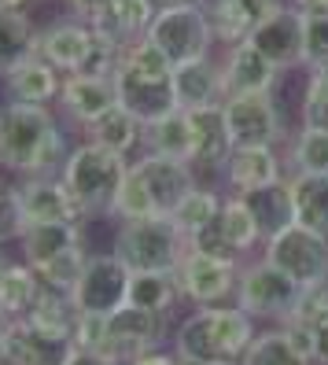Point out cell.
<instances>
[{
    "mask_svg": "<svg viewBox=\"0 0 328 365\" xmlns=\"http://www.w3.org/2000/svg\"><path fill=\"white\" fill-rule=\"evenodd\" d=\"M71 148L56 115L37 103H0V170L19 178H52Z\"/></svg>",
    "mask_w": 328,
    "mask_h": 365,
    "instance_id": "cell-1",
    "label": "cell"
},
{
    "mask_svg": "<svg viewBox=\"0 0 328 365\" xmlns=\"http://www.w3.org/2000/svg\"><path fill=\"white\" fill-rule=\"evenodd\" d=\"M255 336V317L247 310L195 307L173 332V354L203 365H240Z\"/></svg>",
    "mask_w": 328,
    "mask_h": 365,
    "instance_id": "cell-2",
    "label": "cell"
},
{
    "mask_svg": "<svg viewBox=\"0 0 328 365\" xmlns=\"http://www.w3.org/2000/svg\"><path fill=\"white\" fill-rule=\"evenodd\" d=\"M129 174V163L125 155H115L107 148L93 144V140H81L71 148L67 163H63L59 178L67 185L71 200L78 203L81 218H100V214H111L115 196H118V185Z\"/></svg>",
    "mask_w": 328,
    "mask_h": 365,
    "instance_id": "cell-3",
    "label": "cell"
},
{
    "mask_svg": "<svg viewBox=\"0 0 328 365\" xmlns=\"http://www.w3.org/2000/svg\"><path fill=\"white\" fill-rule=\"evenodd\" d=\"M188 251V236L173 225V218H140L118 222L115 255L125 262L129 273L148 269H178Z\"/></svg>",
    "mask_w": 328,
    "mask_h": 365,
    "instance_id": "cell-4",
    "label": "cell"
},
{
    "mask_svg": "<svg viewBox=\"0 0 328 365\" xmlns=\"http://www.w3.org/2000/svg\"><path fill=\"white\" fill-rule=\"evenodd\" d=\"M37 56L67 74H85V71L115 74L118 67V56L103 48L93 23H85V19H63V23H52L48 30H41Z\"/></svg>",
    "mask_w": 328,
    "mask_h": 365,
    "instance_id": "cell-5",
    "label": "cell"
},
{
    "mask_svg": "<svg viewBox=\"0 0 328 365\" xmlns=\"http://www.w3.org/2000/svg\"><path fill=\"white\" fill-rule=\"evenodd\" d=\"M148 41H155L173 67H185V63L207 59L217 37H214L207 8L200 0H185V4L159 8L155 23L148 26Z\"/></svg>",
    "mask_w": 328,
    "mask_h": 365,
    "instance_id": "cell-6",
    "label": "cell"
},
{
    "mask_svg": "<svg viewBox=\"0 0 328 365\" xmlns=\"http://www.w3.org/2000/svg\"><path fill=\"white\" fill-rule=\"evenodd\" d=\"M302 299V284H295L284 269L273 262L258 259L251 266L240 269V284H236V307L247 310L251 317H270V321H288Z\"/></svg>",
    "mask_w": 328,
    "mask_h": 365,
    "instance_id": "cell-7",
    "label": "cell"
},
{
    "mask_svg": "<svg viewBox=\"0 0 328 365\" xmlns=\"http://www.w3.org/2000/svg\"><path fill=\"white\" fill-rule=\"evenodd\" d=\"M262 259L273 262L277 269H284L295 284L317 288L328 281V236L295 222L292 229H284L273 240H266Z\"/></svg>",
    "mask_w": 328,
    "mask_h": 365,
    "instance_id": "cell-8",
    "label": "cell"
},
{
    "mask_svg": "<svg viewBox=\"0 0 328 365\" xmlns=\"http://www.w3.org/2000/svg\"><path fill=\"white\" fill-rule=\"evenodd\" d=\"M225 111V125L232 148H255L266 144L277 148L288 137V125H284V111L277 107L273 93H247V96H229L222 103Z\"/></svg>",
    "mask_w": 328,
    "mask_h": 365,
    "instance_id": "cell-9",
    "label": "cell"
},
{
    "mask_svg": "<svg viewBox=\"0 0 328 365\" xmlns=\"http://www.w3.org/2000/svg\"><path fill=\"white\" fill-rule=\"evenodd\" d=\"M163 336H166V317L163 314H151V310L125 303L115 314H107V343H103L100 354L111 358V361H122V365H133L137 358L159 351Z\"/></svg>",
    "mask_w": 328,
    "mask_h": 365,
    "instance_id": "cell-10",
    "label": "cell"
},
{
    "mask_svg": "<svg viewBox=\"0 0 328 365\" xmlns=\"http://www.w3.org/2000/svg\"><path fill=\"white\" fill-rule=\"evenodd\" d=\"M240 266L236 259H222V255H207L188 247L178 266V284L181 295L195 307H222V299L236 295L240 284Z\"/></svg>",
    "mask_w": 328,
    "mask_h": 365,
    "instance_id": "cell-11",
    "label": "cell"
},
{
    "mask_svg": "<svg viewBox=\"0 0 328 365\" xmlns=\"http://www.w3.org/2000/svg\"><path fill=\"white\" fill-rule=\"evenodd\" d=\"M129 295V269L118 255H89L81 281L74 284L71 299L81 314H115L125 307Z\"/></svg>",
    "mask_w": 328,
    "mask_h": 365,
    "instance_id": "cell-12",
    "label": "cell"
},
{
    "mask_svg": "<svg viewBox=\"0 0 328 365\" xmlns=\"http://www.w3.org/2000/svg\"><path fill=\"white\" fill-rule=\"evenodd\" d=\"M115 96L133 118H140L144 125L166 118L170 111H178V96H173V74L170 78H155V74H140L133 67L118 63L115 67Z\"/></svg>",
    "mask_w": 328,
    "mask_h": 365,
    "instance_id": "cell-13",
    "label": "cell"
},
{
    "mask_svg": "<svg viewBox=\"0 0 328 365\" xmlns=\"http://www.w3.org/2000/svg\"><path fill=\"white\" fill-rule=\"evenodd\" d=\"M129 170H133V174L148 185L151 200H155V210L163 214V218H170V214L178 210V203L188 196L195 185H200L192 163L166 159V155H140V159L129 163Z\"/></svg>",
    "mask_w": 328,
    "mask_h": 365,
    "instance_id": "cell-14",
    "label": "cell"
},
{
    "mask_svg": "<svg viewBox=\"0 0 328 365\" xmlns=\"http://www.w3.org/2000/svg\"><path fill=\"white\" fill-rule=\"evenodd\" d=\"M155 15H159L155 0H107V8L93 19V30L107 52L122 56L129 45L148 37V26L155 23Z\"/></svg>",
    "mask_w": 328,
    "mask_h": 365,
    "instance_id": "cell-15",
    "label": "cell"
},
{
    "mask_svg": "<svg viewBox=\"0 0 328 365\" xmlns=\"http://www.w3.org/2000/svg\"><path fill=\"white\" fill-rule=\"evenodd\" d=\"M302 30H306V15L295 4H284L251 34V45L266 56L277 71H292L302 63Z\"/></svg>",
    "mask_w": 328,
    "mask_h": 365,
    "instance_id": "cell-16",
    "label": "cell"
},
{
    "mask_svg": "<svg viewBox=\"0 0 328 365\" xmlns=\"http://www.w3.org/2000/svg\"><path fill=\"white\" fill-rule=\"evenodd\" d=\"M192 118V170L200 174H217L225 181V163L232 155V137L225 125L222 107H203V111H188Z\"/></svg>",
    "mask_w": 328,
    "mask_h": 365,
    "instance_id": "cell-17",
    "label": "cell"
},
{
    "mask_svg": "<svg viewBox=\"0 0 328 365\" xmlns=\"http://www.w3.org/2000/svg\"><path fill=\"white\" fill-rule=\"evenodd\" d=\"M59 103H63V111L81 125V130H89L100 115H107L118 103L115 78L111 74H93V71L67 74V78H63V89H59Z\"/></svg>",
    "mask_w": 328,
    "mask_h": 365,
    "instance_id": "cell-18",
    "label": "cell"
},
{
    "mask_svg": "<svg viewBox=\"0 0 328 365\" xmlns=\"http://www.w3.org/2000/svg\"><path fill=\"white\" fill-rule=\"evenodd\" d=\"M203 8L210 15L214 37L232 48L240 41H251V34L277 8H284V0H203Z\"/></svg>",
    "mask_w": 328,
    "mask_h": 365,
    "instance_id": "cell-19",
    "label": "cell"
},
{
    "mask_svg": "<svg viewBox=\"0 0 328 365\" xmlns=\"http://www.w3.org/2000/svg\"><path fill=\"white\" fill-rule=\"evenodd\" d=\"M19 200H23V218L26 225H48V222H81V210L71 200L63 178H26L19 185Z\"/></svg>",
    "mask_w": 328,
    "mask_h": 365,
    "instance_id": "cell-20",
    "label": "cell"
},
{
    "mask_svg": "<svg viewBox=\"0 0 328 365\" xmlns=\"http://www.w3.org/2000/svg\"><path fill=\"white\" fill-rule=\"evenodd\" d=\"M67 351H71V343L48 339L26 317H15L8 321L4 343H0V365H63Z\"/></svg>",
    "mask_w": 328,
    "mask_h": 365,
    "instance_id": "cell-21",
    "label": "cell"
},
{
    "mask_svg": "<svg viewBox=\"0 0 328 365\" xmlns=\"http://www.w3.org/2000/svg\"><path fill=\"white\" fill-rule=\"evenodd\" d=\"M280 71L262 56L251 41H240L229 48L222 63V81H225V100L229 96H247V93H273V81Z\"/></svg>",
    "mask_w": 328,
    "mask_h": 365,
    "instance_id": "cell-22",
    "label": "cell"
},
{
    "mask_svg": "<svg viewBox=\"0 0 328 365\" xmlns=\"http://www.w3.org/2000/svg\"><path fill=\"white\" fill-rule=\"evenodd\" d=\"M277 181H284V163L277 155V148H266V144L232 148V155L225 163V185L236 192V196L270 188Z\"/></svg>",
    "mask_w": 328,
    "mask_h": 365,
    "instance_id": "cell-23",
    "label": "cell"
},
{
    "mask_svg": "<svg viewBox=\"0 0 328 365\" xmlns=\"http://www.w3.org/2000/svg\"><path fill=\"white\" fill-rule=\"evenodd\" d=\"M173 96H178L181 111H203V107H222L225 103V81L222 67L207 56L173 67Z\"/></svg>",
    "mask_w": 328,
    "mask_h": 365,
    "instance_id": "cell-24",
    "label": "cell"
},
{
    "mask_svg": "<svg viewBox=\"0 0 328 365\" xmlns=\"http://www.w3.org/2000/svg\"><path fill=\"white\" fill-rule=\"evenodd\" d=\"M41 34L34 30L23 8H0V78L15 74L26 59L37 56Z\"/></svg>",
    "mask_w": 328,
    "mask_h": 365,
    "instance_id": "cell-25",
    "label": "cell"
},
{
    "mask_svg": "<svg viewBox=\"0 0 328 365\" xmlns=\"http://www.w3.org/2000/svg\"><path fill=\"white\" fill-rule=\"evenodd\" d=\"M19 251H23V262L26 266H45L52 262L56 255L71 251L81 244V229L74 222H48V225H26L23 236H19Z\"/></svg>",
    "mask_w": 328,
    "mask_h": 365,
    "instance_id": "cell-26",
    "label": "cell"
},
{
    "mask_svg": "<svg viewBox=\"0 0 328 365\" xmlns=\"http://www.w3.org/2000/svg\"><path fill=\"white\" fill-rule=\"evenodd\" d=\"M59 71L52 67L48 59H26L23 67H19L15 74H8V100L15 103H37V107H48L52 100H59Z\"/></svg>",
    "mask_w": 328,
    "mask_h": 365,
    "instance_id": "cell-27",
    "label": "cell"
},
{
    "mask_svg": "<svg viewBox=\"0 0 328 365\" xmlns=\"http://www.w3.org/2000/svg\"><path fill=\"white\" fill-rule=\"evenodd\" d=\"M244 200H247V207H251V214H255V222H258V229H262V244L273 240L277 232H284V229L295 225V200H292L288 178L277 181V185H270V188L247 192Z\"/></svg>",
    "mask_w": 328,
    "mask_h": 365,
    "instance_id": "cell-28",
    "label": "cell"
},
{
    "mask_svg": "<svg viewBox=\"0 0 328 365\" xmlns=\"http://www.w3.org/2000/svg\"><path fill=\"white\" fill-rule=\"evenodd\" d=\"M181 284H178V269H148V273H129V295L125 303H133L151 314H170L181 303Z\"/></svg>",
    "mask_w": 328,
    "mask_h": 365,
    "instance_id": "cell-29",
    "label": "cell"
},
{
    "mask_svg": "<svg viewBox=\"0 0 328 365\" xmlns=\"http://www.w3.org/2000/svg\"><path fill=\"white\" fill-rule=\"evenodd\" d=\"M144 152L148 155H166V159H181L192 163V118L188 111H170L166 118L144 125Z\"/></svg>",
    "mask_w": 328,
    "mask_h": 365,
    "instance_id": "cell-30",
    "label": "cell"
},
{
    "mask_svg": "<svg viewBox=\"0 0 328 365\" xmlns=\"http://www.w3.org/2000/svg\"><path fill=\"white\" fill-rule=\"evenodd\" d=\"M89 140L93 144H100V148H107V152H115V155H129L133 148H140L144 144V122L140 118H133L125 111L122 103H115L107 115H100L89 130Z\"/></svg>",
    "mask_w": 328,
    "mask_h": 365,
    "instance_id": "cell-31",
    "label": "cell"
},
{
    "mask_svg": "<svg viewBox=\"0 0 328 365\" xmlns=\"http://www.w3.org/2000/svg\"><path fill=\"white\" fill-rule=\"evenodd\" d=\"M78 317L81 310L74 307V299L67 292H52L45 288V295L37 299V307L30 310V325L41 329L48 339H59V343H74V329H78Z\"/></svg>",
    "mask_w": 328,
    "mask_h": 365,
    "instance_id": "cell-32",
    "label": "cell"
},
{
    "mask_svg": "<svg viewBox=\"0 0 328 365\" xmlns=\"http://www.w3.org/2000/svg\"><path fill=\"white\" fill-rule=\"evenodd\" d=\"M292 200L295 222L328 236V174H292Z\"/></svg>",
    "mask_w": 328,
    "mask_h": 365,
    "instance_id": "cell-33",
    "label": "cell"
},
{
    "mask_svg": "<svg viewBox=\"0 0 328 365\" xmlns=\"http://www.w3.org/2000/svg\"><path fill=\"white\" fill-rule=\"evenodd\" d=\"M45 295V281L41 273L26 262H11V269L4 273L0 284V314L4 317H30V310L37 307V299Z\"/></svg>",
    "mask_w": 328,
    "mask_h": 365,
    "instance_id": "cell-34",
    "label": "cell"
},
{
    "mask_svg": "<svg viewBox=\"0 0 328 365\" xmlns=\"http://www.w3.org/2000/svg\"><path fill=\"white\" fill-rule=\"evenodd\" d=\"M217 229H222V240H225V247L232 255L255 251L262 244V229H258V222H255V214H251L244 196H225L222 214H217Z\"/></svg>",
    "mask_w": 328,
    "mask_h": 365,
    "instance_id": "cell-35",
    "label": "cell"
},
{
    "mask_svg": "<svg viewBox=\"0 0 328 365\" xmlns=\"http://www.w3.org/2000/svg\"><path fill=\"white\" fill-rule=\"evenodd\" d=\"M222 203H225V196H222L217 188L195 185L188 196L178 203V210H173L170 218H173V225H178V229L188 236V240H192L195 232H203V229L217 218V214H222Z\"/></svg>",
    "mask_w": 328,
    "mask_h": 365,
    "instance_id": "cell-36",
    "label": "cell"
},
{
    "mask_svg": "<svg viewBox=\"0 0 328 365\" xmlns=\"http://www.w3.org/2000/svg\"><path fill=\"white\" fill-rule=\"evenodd\" d=\"M292 174H328V133L317 125H299L288 148Z\"/></svg>",
    "mask_w": 328,
    "mask_h": 365,
    "instance_id": "cell-37",
    "label": "cell"
},
{
    "mask_svg": "<svg viewBox=\"0 0 328 365\" xmlns=\"http://www.w3.org/2000/svg\"><path fill=\"white\" fill-rule=\"evenodd\" d=\"M295 321L314 329V339H317V365H328V281L317 284V288H302V299L292 314Z\"/></svg>",
    "mask_w": 328,
    "mask_h": 365,
    "instance_id": "cell-38",
    "label": "cell"
},
{
    "mask_svg": "<svg viewBox=\"0 0 328 365\" xmlns=\"http://www.w3.org/2000/svg\"><path fill=\"white\" fill-rule=\"evenodd\" d=\"M240 365H314V361H306L288 343L284 329L277 325L270 332H258L255 336V343L247 347V354H244V361H240Z\"/></svg>",
    "mask_w": 328,
    "mask_h": 365,
    "instance_id": "cell-39",
    "label": "cell"
},
{
    "mask_svg": "<svg viewBox=\"0 0 328 365\" xmlns=\"http://www.w3.org/2000/svg\"><path fill=\"white\" fill-rule=\"evenodd\" d=\"M111 218L118 222H140V218H163L155 210V200H151L148 185L129 170L125 181L118 185V196H115V207H111Z\"/></svg>",
    "mask_w": 328,
    "mask_h": 365,
    "instance_id": "cell-40",
    "label": "cell"
},
{
    "mask_svg": "<svg viewBox=\"0 0 328 365\" xmlns=\"http://www.w3.org/2000/svg\"><path fill=\"white\" fill-rule=\"evenodd\" d=\"M85 262H89V255H85V244H78V247H71V251L56 255L52 262L37 266V273H41V281H45V288L71 295L74 284L81 281V273H85Z\"/></svg>",
    "mask_w": 328,
    "mask_h": 365,
    "instance_id": "cell-41",
    "label": "cell"
},
{
    "mask_svg": "<svg viewBox=\"0 0 328 365\" xmlns=\"http://www.w3.org/2000/svg\"><path fill=\"white\" fill-rule=\"evenodd\" d=\"M302 125H317L328 133V67L310 71L302 89Z\"/></svg>",
    "mask_w": 328,
    "mask_h": 365,
    "instance_id": "cell-42",
    "label": "cell"
},
{
    "mask_svg": "<svg viewBox=\"0 0 328 365\" xmlns=\"http://www.w3.org/2000/svg\"><path fill=\"white\" fill-rule=\"evenodd\" d=\"M118 63H125V67H133L140 74H155V78H170L173 74V63L163 56V48L155 45V41H148V37H140L137 45H129L118 56Z\"/></svg>",
    "mask_w": 328,
    "mask_h": 365,
    "instance_id": "cell-43",
    "label": "cell"
},
{
    "mask_svg": "<svg viewBox=\"0 0 328 365\" xmlns=\"http://www.w3.org/2000/svg\"><path fill=\"white\" fill-rule=\"evenodd\" d=\"M302 63L310 71L328 67V15H306L302 30Z\"/></svg>",
    "mask_w": 328,
    "mask_h": 365,
    "instance_id": "cell-44",
    "label": "cell"
},
{
    "mask_svg": "<svg viewBox=\"0 0 328 365\" xmlns=\"http://www.w3.org/2000/svg\"><path fill=\"white\" fill-rule=\"evenodd\" d=\"M26 229L23 218V200H19V185H4L0 181V247L19 240Z\"/></svg>",
    "mask_w": 328,
    "mask_h": 365,
    "instance_id": "cell-45",
    "label": "cell"
},
{
    "mask_svg": "<svg viewBox=\"0 0 328 365\" xmlns=\"http://www.w3.org/2000/svg\"><path fill=\"white\" fill-rule=\"evenodd\" d=\"M103 343H107V314H81L71 347H78V351H96V354H100Z\"/></svg>",
    "mask_w": 328,
    "mask_h": 365,
    "instance_id": "cell-46",
    "label": "cell"
},
{
    "mask_svg": "<svg viewBox=\"0 0 328 365\" xmlns=\"http://www.w3.org/2000/svg\"><path fill=\"white\" fill-rule=\"evenodd\" d=\"M284 336H288V343H292V347L306 358V361H314L317 358V339H314V329L310 325H302V321H295V317H288V321H284ZM317 365V361H314Z\"/></svg>",
    "mask_w": 328,
    "mask_h": 365,
    "instance_id": "cell-47",
    "label": "cell"
},
{
    "mask_svg": "<svg viewBox=\"0 0 328 365\" xmlns=\"http://www.w3.org/2000/svg\"><path fill=\"white\" fill-rule=\"evenodd\" d=\"M63 365H122V361H111V358H103V354H96V351H78V347H71L67 358H63Z\"/></svg>",
    "mask_w": 328,
    "mask_h": 365,
    "instance_id": "cell-48",
    "label": "cell"
},
{
    "mask_svg": "<svg viewBox=\"0 0 328 365\" xmlns=\"http://www.w3.org/2000/svg\"><path fill=\"white\" fill-rule=\"evenodd\" d=\"M67 8L74 11V19H85V23H93V19L107 8V0H67Z\"/></svg>",
    "mask_w": 328,
    "mask_h": 365,
    "instance_id": "cell-49",
    "label": "cell"
},
{
    "mask_svg": "<svg viewBox=\"0 0 328 365\" xmlns=\"http://www.w3.org/2000/svg\"><path fill=\"white\" fill-rule=\"evenodd\" d=\"M133 365H178V354H170V351H151V354L137 358Z\"/></svg>",
    "mask_w": 328,
    "mask_h": 365,
    "instance_id": "cell-50",
    "label": "cell"
},
{
    "mask_svg": "<svg viewBox=\"0 0 328 365\" xmlns=\"http://www.w3.org/2000/svg\"><path fill=\"white\" fill-rule=\"evenodd\" d=\"M302 15H328V0H288Z\"/></svg>",
    "mask_w": 328,
    "mask_h": 365,
    "instance_id": "cell-51",
    "label": "cell"
},
{
    "mask_svg": "<svg viewBox=\"0 0 328 365\" xmlns=\"http://www.w3.org/2000/svg\"><path fill=\"white\" fill-rule=\"evenodd\" d=\"M11 262H15V259H8V251L0 247V284H4V273L11 269Z\"/></svg>",
    "mask_w": 328,
    "mask_h": 365,
    "instance_id": "cell-52",
    "label": "cell"
},
{
    "mask_svg": "<svg viewBox=\"0 0 328 365\" xmlns=\"http://www.w3.org/2000/svg\"><path fill=\"white\" fill-rule=\"evenodd\" d=\"M30 0H0V8H26Z\"/></svg>",
    "mask_w": 328,
    "mask_h": 365,
    "instance_id": "cell-53",
    "label": "cell"
},
{
    "mask_svg": "<svg viewBox=\"0 0 328 365\" xmlns=\"http://www.w3.org/2000/svg\"><path fill=\"white\" fill-rule=\"evenodd\" d=\"M8 321H11V317H4V314H0V343H4V332H8Z\"/></svg>",
    "mask_w": 328,
    "mask_h": 365,
    "instance_id": "cell-54",
    "label": "cell"
},
{
    "mask_svg": "<svg viewBox=\"0 0 328 365\" xmlns=\"http://www.w3.org/2000/svg\"><path fill=\"white\" fill-rule=\"evenodd\" d=\"M159 8H170V4H185V0H155Z\"/></svg>",
    "mask_w": 328,
    "mask_h": 365,
    "instance_id": "cell-55",
    "label": "cell"
},
{
    "mask_svg": "<svg viewBox=\"0 0 328 365\" xmlns=\"http://www.w3.org/2000/svg\"><path fill=\"white\" fill-rule=\"evenodd\" d=\"M178 365H203V361H188V358H178Z\"/></svg>",
    "mask_w": 328,
    "mask_h": 365,
    "instance_id": "cell-56",
    "label": "cell"
}]
</instances>
